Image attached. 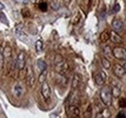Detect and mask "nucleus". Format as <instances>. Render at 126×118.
Segmentation results:
<instances>
[{"label": "nucleus", "instance_id": "f257e3e1", "mask_svg": "<svg viewBox=\"0 0 126 118\" xmlns=\"http://www.w3.org/2000/svg\"><path fill=\"white\" fill-rule=\"evenodd\" d=\"M54 67L55 71L61 74H66L69 73V65L67 61L63 58L60 54H56L54 58Z\"/></svg>", "mask_w": 126, "mask_h": 118}, {"label": "nucleus", "instance_id": "f03ea898", "mask_svg": "<svg viewBox=\"0 0 126 118\" xmlns=\"http://www.w3.org/2000/svg\"><path fill=\"white\" fill-rule=\"evenodd\" d=\"M100 98L106 106H110L112 103V94L110 87L106 86L102 89L100 92Z\"/></svg>", "mask_w": 126, "mask_h": 118}, {"label": "nucleus", "instance_id": "7ed1b4c3", "mask_svg": "<svg viewBox=\"0 0 126 118\" xmlns=\"http://www.w3.org/2000/svg\"><path fill=\"white\" fill-rule=\"evenodd\" d=\"M66 114L68 117H79V108L76 104H68L66 106Z\"/></svg>", "mask_w": 126, "mask_h": 118}, {"label": "nucleus", "instance_id": "20e7f679", "mask_svg": "<svg viewBox=\"0 0 126 118\" xmlns=\"http://www.w3.org/2000/svg\"><path fill=\"white\" fill-rule=\"evenodd\" d=\"M25 63H26V55L24 51H20L16 59V67L19 71H22L25 68Z\"/></svg>", "mask_w": 126, "mask_h": 118}, {"label": "nucleus", "instance_id": "39448f33", "mask_svg": "<svg viewBox=\"0 0 126 118\" xmlns=\"http://www.w3.org/2000/svg\"><path fill=\"white\" fill-rule=\"evenodd\" d=\"M111 52H112V55H113L115 58L119 59V60H124V59H125L126 52H125V48H124V47L115 46V47H113V49H111Z\"/></svg>", "mask_w": 126, "mask_h": 118}, {"label": "nucleus", "instance_id": "423d86ee", "mask_svg": "<svg viewBox=\"0 0 126 118\" xmlns=\"http://www.w3.org/2000/svg\"><path fill=\"white\" fill-rule=\"evenodd\" d=\"M41 95L43 97V99L46 101V102H48V100L50 99V88H49V85L47 84L46 81H44L42 83V86H41Z\"/></svg>", "mask_w": 126, "mask_h": 118}, {"label": "nucleus", "instance_id": "0eeeda50", "mask_svg": "<svg viewBox=\"0 0 126 118\" xmlns=\"http://www.w3.org/2000/svg\"><path fill=\"white\" fill-rule=\"evenodd\" d=\"M26 84L29 86V87H33L34 84H35V76H34V73H33V70H32L31 66L29 65L26 69Z\"/></svg>", "mask_w": 126, "mask_h": 118}, {"label": "nucleus", "instance_id": "6e6552de", "mask_svg": "<svg viewBox=\"0 0 126 118\" xmlns=\"http://www.w3.org/2000/svg\"><path fill=\"white\" fill-rule=\"evenodd\" d=\"M106 79H107V74H106L105 72L100 71V72H98V73L95 74L94 80H95V83L98 86H102L106 82Z\"/></svg>", "mask_w": 126, "mask_h": 118}, {"label": "nucleus", "instance_id": "1a4fd4ad", "mask_svg": "<svg viewBox=\"0 0 126 118\" xmlns=\"http://www.w3.org/2000/svg\"><path fill=\"white\" fill-rule=\"evenodd\" d=\"M24 92H25L24 87H23V85H22L20 82H17V83L15 84L14 89H13V94H14V96H15L16 98H17V99L21 98V97L23 96Z\"/></svg>", "mask_w": 126, "mask_h": 118}, {"label": "nucleus", "instance_id": "9d476101", "mask_svg": "<svg viewBox=\"0 0 126 118\" xmlns=\"http://www.w3.org/2000/svg\"><path fill=\"white\" fill-rule=\"evenodd\" d=\"M113 74L118 78H122L125 75V68L119 64L113 65Z\"/></svg>", "mask_w": 126, "mask_h": 118}, {"label": "nucleus", "instance_id": "9b49d317", "mask_svg": "<svg viewBox=\"0 0 126 118\" xmlns=\"http://www.w3.org/2000/svg\"><path fill=\"white\" fill-rule=\"evenodd\" d=\"M111 25H112L113 31L115 32H121L123 30V22L120 19H117V18L113 19L111 22Z\"/></svg>", "mask_w": 126, "mask_h": 118}, {"label": "nucleus", "instance_id": "f8f14e48", "mask_svg": "<svg viewBox=\"0 0 126 118\" xmlns=\"http://www.w3.org/2000/svg\"><path fill=\"white\" fill-rule=\"evenodd\" d=\"M90 2H91V0H79V7L82 9V11L84 13H87V11L90 7Z\"/></svg>", "mask_w": 126, "mask_h": 118}, {"label": "nucleus", "instance_id": "ddd939ff", "mask_svg": "<svg viewBox=\"0 0 126 118\" xmlns=\"http://www.w3.org/2000/svg\"><path fill=\"white\" fill-rule=\"evenodd\" d=\"M110 38L111 39V41H112L114 44H121V43H122L121 37H120V36L117 34V32H115V31H112V32L110 33Z\"/></svg>", "mask_w": 126, "mask_h": 118}, {"label": "nucleus", "instance_id": "4468645a", "mask_svg": "<svg viewBox=\"0 0 126 118\" xmlns=\"http://www.w3.org/2000/svg\"><path fill=\"white\" fill-rule=\"evenodd\" d=\"M3 55H4V58L5 59L11 58V56H12V48H11V46H10L9 44H4Z\"/></svg>", "mask_w": 126, "mask_h": 118}, {"label": "nucleus", "instance_id": "2eb2a0df", "mask_svg": "<svg viewBox=\"0 0 126 118\" xmlns=\"http://www.w3.org/2000/svg\"><path fill=\"white\" fill-rule=\"evenodd\" d=\"M79 83H80V76L79 74H75L74 77H73V80H72V90H76V89L79 87Z\"/></svg>", "mask_w": 126, "mask_h": 118}, {"label": "nucleus", "instance_id": "dca6fc26", "mask_svg": "<svg viewBox=\"0 0 126 118\" xmlns=\"http://www.w3.org/2000/svg\"><path fill=\"white\" fill-rule=\"evenodd\" d=\"M15 32H16V36L19 38V39H21V40H24V38L26 37V35L23 33V31H22V27H21V25H16V27H15Z\"/></svg>", "mask_w": 126, "mask_h": 118}, {"label": "nucleus", "instance_id": "f3484780", "mask_svg": "<svg viewBox=\"0 0 126 118\" xmlns=\"http://www.w3.org/2000/svg\"><path fill=\"white\" fill-rule=\"evenodd\" d=\"M103 53L105 54L106 58L111 59L113 57L112 52H111V48H110L109 45H104V46H103Z\"/></svg>", "mask_w": 126, "mask_h": 118}, {"label": "nucleus", "instance_id": "a211bd4d", "mask_svg": "<svg viewBox=\"0 0 126 118\" xmlns=\"http://www.w3.org/2000/svg\"><path fill=\"white\" fill-rule=\"evenodd\" d=\"M55 78H56V82H57V83L65 84V83L67 82V77H66L64 74H59V73H56Z\"/></svg>", "mask_w": 126, "mask_h": 118}, {"label": "nucleus", "instance_id": "6ab92c4d", "mask_svg": "<svg viewBox=\"0 0 126 118\" xmlns=\"http://www.w3.org/2000/svg\"><path fill=\"white\" fill-rule=\"evenodd\" d=\"M37 68H38V70H39L40 72L46 70V69H47V63L45 62V60L39 59V60L37 61Z\"/></svg>", "mask_w": 126, "mask_h": 118}, {"label": "nucleus", "instance_id": "aec40b11", "mask_svg": "<svg viewBox=\"0 0 126 118\" xmlns=\"http://www.w3.org/2000/svg\"><path fill=\"white\" fill-rule=\"evenodd\" d=\"M109 39H110V33L108 31H104L101 33V35H100L101 43H106L107 41H109Z\"/></svg>", "mask_w": 126, "mask_h": 118}, {"label": "nucleus", "instance_id": "412c9836", "mask_svg": "<svg viewBox=\"0 0 126 118\" xmlns=\"http://www.w3.org/2000/svg\"><path fill=\"white\" fill-rule=\"evenodd\" d=\"M4 43H2L1 45H0V69H2L4 67V61H5V58H4V55H3V48H4Z\"/></svg>", "mask_w": 126, "mask_h": 118}, {"label": "nucleus", "instance_id": "4be33fe9", "mask_svg": "<svg viewBox=\"0 0 126 118\" xmlns=\"http://www.w3.org/2000/svg\"><path fill=\"white\" fill-rule=\"evenodd\" d=\"M111 89V94H112V96L113 97H115V98H117V97H119L120 96V94H121V90L120 88L118 87V86H113Z\"/></svg>", "mask_w": 126, "mask_h": 118}, {"label": "nucleus", "instance_id": "5701e85b", "mask_svg": "<svg viewBox=\"0 0 126 118\" xmlns=\"http://www.w3.org/2000/svg\"><path fill=\"white\" fill-rule=\"evenodd\" d=\"M47 69L42 71L41 74H40V76H39V82L42 84L44 81H46V78H47Z\"/></svg>", "mask_w": 126, "mask_h": 118}, {"label": "nucleus", "instance_id": "b1692460", "mask_svg": "<svg viewBox=\"0 0 126 118\" xmlns=\"http://www.w3.org/2000/svg\"><path fill=\"white\" fill-rule=\"evenodd\" d=\"M35 49H36V51L38 53L42 52V50H43V43H42V41L39 40V41L36 42V44H35Z\"/></svg>", "mask_w": 126, "mask_h": 118}, {"label": "nucleus", "instance_id": "393cba45", "mask_svg": "<svg viewBox=\"0 0 126 118\" xmlns=\"http://www.w3.org/2000/svg\"><path fill=\"white\" fill-rule=\"evenodd\" d=\"M101 62H102V65H103V67L105 68V69H107V70H109L110 68V61L108 60L107 58H102L101 59Z\"/></svg>", "mask_w": 126, "mask_h": 118}, {"label": "nucleus", "instance_id": "a878e982", "mask_svg": "<svg viewBox=\"0 0 126 118\" xmlns=\"http://www.w3.org/2000/svg\"><path fill=\"white\" fill-rule=\"evenodd\" d=\"M39 9H40L42 12H46V11L47 10V2H45V1H42V2H40V3H39Z\"/></svg>", "mask_w": 126, "mask_h": 118}, {"label": "nucleus", "instance_id": "bb28decb", "mask_svg": "<svg viewBox=\"0 0 126 118\" xmlns=\"http://www.w3.org/2000/svg\"><path fill=\"white\" fill-rule=\"evenodd\" d=\"M0 21H1L2 23H5L6 25H9V22H8L7 17L5 16L4 14H2V13H0Z\"/></svg>", "mask_w": 126, "mask_h": 118}, {"label": "nucleus", "instance_id": "cd10ccee", "mask_svg": "<svg viewBox=\"0 0 126 118\" xmlns=\"http://www.w3.org/2000/svg\"><path fill=\"white\" fill-rule=\"evenodd\" d=\"M21 14L24 17H28V16H30V11L27 8H24L21 10Z\"/></svg>", "mask_w": 126, "mask_h": 118}, {"label": "nucleus", "instance_id": "c85d7f7f", "mask_svg": "<svg viewBox=\"0 0 126 118\" xmlns=\"http://www.w3.org/2000/svg\"><path fill=\"white\" fill-rule=\"evenodd\" d=\"M102 114H103V115H101L102 117H110V112L108 108L103 109V110H102Z\"/></svg>", "mask_w": 126, "mask_h": 118}, {"label": "nucleus", "instance_id": "c756f323", "mask_svg": "<svg viewBox=\"0 0 126 118\" xmlns=\"http://www.w3.org/2000/svg\"><path fill=\"white\" fill-rule=\"evenodd\" d=\"M119 106L122 107V108H124V107L126 106L125 98H120V99H119Z\"/></svg>", "mask_w": 126, "mask_h": 118}, {"label": "nucleus", "instance_id": "7c9ffc66", "mask_svg": "<svg viewBox=\"0 0 126 118\" xmlns=\"http://www.w3.org/2000/svg\"><path fill=\"white\" fill-rule=\"evenodd\" d=\"M120 11V5L118 4V3H116L114 6H113V8H112V12L113 13H117V12H119Z\"/></svg>", "mask_w": 126, "mask_h": 118}, {"label": "nucleus", "instance_id": "2f4dec72", "mask_svg": "<svg viewBox=\"0 0 126 118\" xmlns=\"http://www.w3.org/2000/svg\"><path fill=\"white\" fill-rule=\"evenodd\" d=\"M79 19H80V15L78 13L77 16H76V17H74V19H73V23H74V24H77V23L79 21Z\"/></svg>", "mask_w": 126, "mask_h": 118}, {"label": "nucleus", "instance_id": "473e14b6", "mask_svg": "<svg viewBox=\"0 0 126 118\" xmlns=\"http://www.w3.org/2000/svg\"><path fill=\"white\" fill-rule=\"evenodd\" d=\"M116 117L117 118H125V111H124V110H122V111L118 112V114L116 115Z\"/></svg>", "mask_w": 126, "mask_h": 118}, {"label": "nucleus", "instance_id": "72a5a7b5", "mask_svg": "<svg viewBox=\"0 0 126 118\" xmlns=\"http://www.w3.org/2000/svg\"><path fill=\"white\" fill-rule=\"evenodd\" d=\"M28 2H29V0H22L23 4H28Z\"/></svg>", "mask_w": 126, "mask_h": 118}, {"label": "nucleus", "instance_id": "f704fd0d", "mask_svg": "<svg viewBox=\"0 0 126 118\" xmlns=\"http://www.w3.org/2000/svg\"><path fill=\"white\" fill-rule=\"evenodd\" d=\"M5 7H4V5L2 4V3H0V10H3Z\"/></svg>", "mask_w": 126, "mask_h": 118}, {"label": "nucleus", "instance_id": "c9c22d12", "mask_svg": "<svg viewBox=\"0 0 126 118\" xmlns=\"http://www.w3.org/2000/svg\"><path fill=\"white\" fill-rule=\"evenodd\" d=\"M71 1H72V0H64V2H65L66 4H69V3L71 2Z\"/></svg>", "mask_w": 126, "mask_h": 118}]
</instances>
